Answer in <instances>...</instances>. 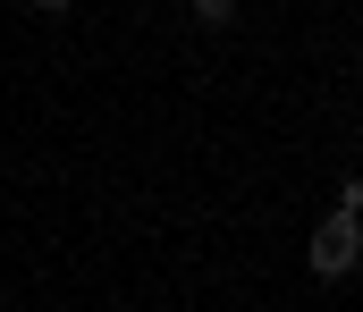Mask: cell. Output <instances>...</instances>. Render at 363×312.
I'll list each match as a JSON object with an SVG mask.
<instances>
[{
    "label": "cell",
    "mask_w": 363,
    "mask_h": 312,
    "mask_svg": "<svg viewBox=\"0 0 363 312\" xmlns=\"http://www.w3.org/2000/svg\"><path fill=\"white\" fill-rule=\"evenodd\" d=\"M304 270H313L321 287H347V279L363 270V219L355 211H330V219L304 236Z\"/></svg>",
    "instance_id": "6da1fadb"
},
{
    "label": "cell",
    "mask_w": 363,
    "mask_h": 312,
    "mask_svg": "<svg viewBox=\"0 0 363 312\" xmlns=\"http://www.w3.org/2000/svg\"><path fill=\"white\" fill-rule=\"evenodd\" d=\"M194 25H203V34H228V25H237V0H194Z\"/></svg>",
    "instance_id": "7a4b0ae2"
},
{
    "label": "cell",
    "mask_w": 363,
    "mask_h": 312,
    "mask_svg": "<svg viewBox=\"0 0 363 312\" xmlns=\"http://www.w3.org/2000/svg\"><path fill=\"white\" fill-rule=\"evenodd\" d=\"M330 211H355V219H363V178H355V169L338 178V203H330Z\"/></svg>",
    "instance_id": "3957f363"
},
{
    "label": "cell",
    "mask_w": 363,
    "mask_h": 312,
    "mask_svg": "<svg viewBox=\"0 0 363 312\" xmlns=\"http://www.w3.org/2000/svg\"><path fill=\"white\" fill-rule=\"evenodd\" d=\"M26 8H34V17H68L77 0H26Z\"/></svg>",
    "instance_id": "277c9868"
}]
</instances>
